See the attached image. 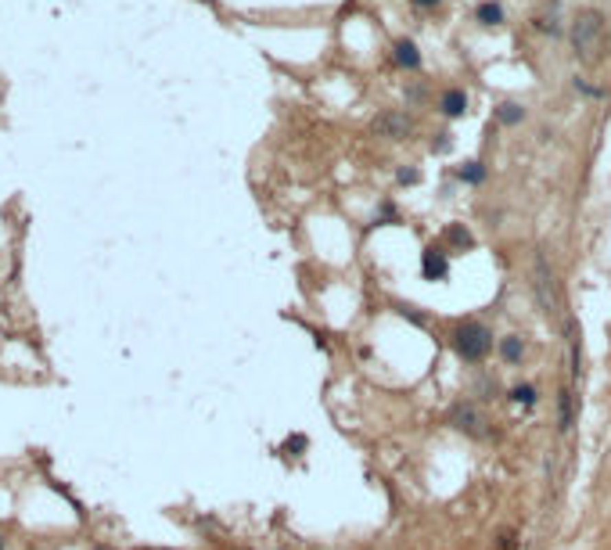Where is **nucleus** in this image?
<instances>
[{
  "label": "nucleus",
  "mask_w": 611,
  "mask_h": 550,
  "mask_svg": "<svg viewBox=\"0 0 611 550\" xmlns=\"http://www.w3.org/2000/svg\"><path fill=\"white\" fill-rule=\"evenodd\" d=\"M453 353H457L464 364H482V360L493 353V331L478 320L457 324L453 327Z\"/></svg>",
  "instance_id": "nucleus-1"
},
{
  "label": "nucleus",
  "mask_w": 611,
  "mask_h": 550,
  "mask_svg": "<svg viewBox=\"0 0 611 550\" xmlns=\"http://www.w3.org/2000/svg\"><path fill=\"white\" fill-rule=\"evenodd\" d=\"M568 36H572V51L590 61V58H597L601 51V36H604V14L597 8H586V11H579L575 14V22L568 29Z\"/></svg>",
  "instance_id": "nucleus-2"
},
{
  "label": "nucleus",
  "mask_w": 611,
  "mask_h": 550,
  "mask_svg": "<svg viewBox=\"0 0 611 550\" xmlns=\"http://www.w3.org/2000/svg\"><path fill=\"white\" fill-rule=\"evenodd\" d=\"M532 288H536V298H540V306H543L546 317L561 313L557 280H554V270H551V263H546V256H536V263H532Z\"/></svg>",
  "instance_id": "nucleus-3"
},
{
  "label": "nucleus",
  "mask_w": 611,
  "mask_h": 550,
  "mask_svg": "<svg viewBox=\"0 0 611 550\" xmlns=\"http://www.w3.org/2000/svg\"><path fill=\"white\" fill-rule=\"evenodd\" d=\"M449 424L457 432L471 435V439H489V428H485L489 421H485V414L478 410L475 403H457V406H453V410H449Z\"/></svg>",
  "instance_id": "nucleus-4"
},
{
  "label": "nucleus",
  "mask_w": 611,
  "mask_h": 550,
  "mask_svg": "<svg viewBox=\"0 0 611 550\" xmlns=\"http://www.w3.org/2000/svg\"><path fill=\"white\" fill-rule=\"evenodd\" d=\"M414 130V116L410 112H396V108H388V112H381L378 119H374V133H381L388 140H406Z\"/></svg>",
  "instance_id": "nucleus-5"
},
{
  "label": "nucleus",
  "mask_w": 611,
  "mask_h": 550,
  "mask_svg": "<svg viewBox=\"0 0 611 550\" xmlns=\"http://www.w3.org/2000/svg\"><path fill=\"white\" fill-rule=\"evenodd\" d=\"M421 274H425V280H446L449 277V256H446V248H425L421 252Z\"/></svg>",
  "instance_id": "nucleus-6"
},
{
  "label": "nucleus",
  "mask_w": 611,
  "mask_h": 550,
  "mask_svg": "<svg viewBox=\"0 0 611 550\" xmlns=\"http://www.w3.org/2000/svg\"><path fill=\"white\" fill-rule=\"evenodd\" d=\"M392 58H396V65L406 69V72H417L421 69V47L410 40V36H399L392 43Z\"/></svg>",
  "instance_id": "nucleus-7"
},
{
  "label": "nucleus",
  "mask_w": 611,
  "mask_h": 550,
  "mask_svg": "<svg viewBox=\"0 0 611 550\" xmlns=\"http://www.w3.org/2000/svg\"><path fill=\"white\" fill-rule=\"evenodd\" d=\"M438 112H443L446 119H464L467 116V94L460 87L443 90V98H438Z\"/></svg>",
  "instance_id": "nucleus-8"
},
{
  "label": "nucleus",
  "mask_w": 611,
  "mask_h": 550,
  "mask_svg": "<svg viewBox=\"0 0 611 550\" xmlns=\"http://www.w3.org/2000/svg\"><path fill=\"white\" fill-rule=\"evenodd\" d=\"M475 22H478L482 29L504 25V4H500V0H482V4L475 8Z\"/></svg>",
  "instance_id": "nucleus-9"
},
{
  "label": "nucleus",
  "mask_w": 611,
  "mask_h": 550,
  "mask_svg": "<svg viewBox=\"0 0 611 550\" xmlns=\"http://www.w3.org/2000/svg\"><path fill=\"white\" fill-rule=\"evenodd\" d=\"M493 116H496L500 126H522L529 112H525V104H518V101H504V104L493 108Z\"/></svg>",
  "instance_id": "nucleus-10"
},
{
  "label": "nucleus",
  "mask_w": 611,
  "mask_h": 550,
  "mask_svg": "<svg viewBox=\"0 0 611 550\" xmlns=\"http://www.w3.org/2000/svg\"><path fill=\"white\" fill-rule=\"evenodd\" d=\"M496 349H500V360H504V364L518 367L522 356H525V338H522V335H507V338H500Z\"/></svg>",
  "instance_id": "nucleus-11"
},
{
  "label": "nucleus",
  "mask_w": 611,
  "mask_h": 550,
  "mask_svg": "<svg viewBox=\"0 0 611 550\" xmlns=\"http://www.w3.org/2000/svg\"><path fill=\"white\" fill-rule=\"evenodd\" d=\"M446 245H453L457 252H467V248H475V234L464 223H449L446 227Z\"/></svg>",
  "instance_id": "nucleus-12"
},
{
  "label": "nucleus",
  "mask_w": 611,
  "mask_h": 550,
  "mask_svg": "<svg viewBox=\"0 0 611 550\" xmlns=\"http://www.w3.org/2000/svg\"><path fill=\"white\" fill-rule=\"evenodd\" d=\"M457 180H460V184H467V187H478V184L485 180V166H482L478 159L460 162V166H457Z\"/></svg>",
  "instance_id": "nucleus-13"
},
{
  "label": "nucleus",
  "mask_w": 611,
  "mask_h": 550,
  "mask_svg": "<svg viewBox=\"0 0 611 550\" xmlns=\"http://www.w3.org/2000/svg\"><path fill=\"white\" fill-rule=\"evenodd\" d=\"M572 417H575V414H572V388H565V392L557 396V428L568 432V428H572Z\"/></svg>",
  "instance_id": "nucleus-14"
},
{
  "label": "nucleus",
  "mask_w": 611,
  "mask_h": 550,
  "mask_svg": "<svg viewBox=\"0 0 611 550\" xmlns=\"http://www.w3.org/2000/svg\"><path fill=\"white\" fill-rule=\"evenodd\" d=\"M532 25L540 29V33H546V36H561L565 29H561V22L554 19V14H540V19H532Z\"/></svg>",
  "instance_id": "nucleus-15"
},
{
  "label": "nucleus",
  "mask_w": 611,
  "mask_h": 550,
  "mask_svg": "<svg viewBox=\"0 0 611 550\" xmlns=\"http://www.w3.org/2000/svg\"><path fill=\"white\" fill-rule=\"evenodd\" d=\"M511 399L522 403V406H536V388H532V385H514L511 388Z\"/></svg>",
  "instance_id": "nucleus-16"
},
{
  "label": "nucleus",
  "mask_w": 611,
  "mask_h": 550,
  "mask_svg": "<svg viewBox=\"0 0 611 550\" xmlns=\"http://www.w3.org/2000/svg\"><path fill=\"white\" fill-rule=\"evenodd\" d=\"M306 446H309V439H306V435H291L288 443L280 446V453H288V457H299V453H302Z\"/></svg>",
  "instance_id": "nucleus-17"
},
{
  "label": "nucleus",
  "mask_w": 611,
  "mask_h": 550,
  "mask_svg": "<svg viewBox=\"0 0 611 550\" xmlns=\"http://www.w3.org/2000/svg\"><path fill=\"white\" fill-rule=\"evenodd\" d=\"M449 148H453V133H449V130H443V133L432 137V151H435V155H446Z\"/></svg>",
  "instance_id": "nucleus-18"
},
{
  "label": "nucleus",
  "mask_w": 611,
  "mask_h": 550,
  "mask_svg": "<svg viewBox=\"0 0 611 550\" xmlns=\"http://www.w3.org/2000/svg\"><path fill=\"white\" fill-rule=\"evenodd\" d=\"M396 180H399V184H406V187H414V184H421V169L403 166V169H396Z\"/></svg>",
  "instance_id": "nucleus-19"
},
{
  "label": "nucleus",
  "mask_w": 611,
  "mask_h": 550,
  "mask_svg": "<svg viewBox=\"0 0 611 550\" xmlns=\"http://www.w3.org/2000/svg\"><path fill=\"white\" fill-rule=\"evenodd\" d=\"M572 87H575L579 94H586V98H601V94H604L601 87H590V83L583 80V76H575V80H572Z\"/></svg>",
  "instance_id": "nucleus-20"
},
{
  "label": "nucleus",
  "mask_w": 611,
  "mask_h": 550,
  "mask_svg": "<svg viewBox=\"0 0 611 550\" xmlns=\"http://www.w3.org/2000/svg\"><path fill=\"white\" fill-rule=\"evenodd\" d=\"M414 8H421V11H435L438 4H443V0H410Z\"/></svg>",
  "instance_id": "nucleus-21"
},
{
  "label": "nucleus",
  "mask_w": 611,
  "mask_h": 550,
  "mask_svg": "<svg viewBox=\"0 0 611 550\" xmlns=\"http://www.w3.org/2000/svg\"><path fill=\"white\" fill-rule=\"evenodd\" d=\"M406 98H410V101H421V98H425V90H421V87H410V90H406Z\"/></svg>",
  "instance_id": "nucleus-22"
},
{
  "label": "nucleus",
  "mask_w": 611,
  "mask_h": 550,
  "mask_svg": "<svg viewBox=\"0 0 611 550\" xmlns=\"http://www.w3.org/2000/svg\"><path fill=\"white\" fill-rule=\"evenodd\" d=\"M0 550H4V536H0Z\"/></svg>",
  "instance_id": "nucleus-23"
},
{
  "label": "nucleus",
  "mask_w": 611,
  "mask_h": 550,
  "mask_svg": "<svg viewBox=\"0 0 611 550\" xmlns=\"http://www.w3.org/2000/svg\"><path fill=\"white\" fill-rule=\"evenodd\" d=\"M98 550H104V547H98Z\"/></svg>",
  "instance_id": "nucleus-24"
}]
</instances>
